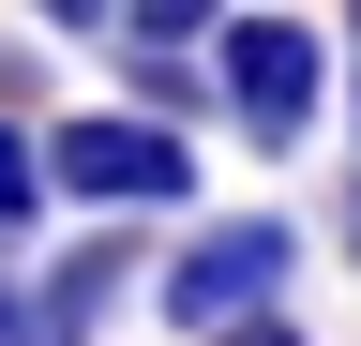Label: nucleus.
Masks as SVG:
<instances>
[{
	"instance_id": "nucleus-3",
	"label": "nucleus",
	"mask_w": 361,
	"mask_h": 346,
	"mask_svg": "<svg viewBox=\"0 0 361 346\" xmlns=\"http://www.w3.org/2000/svg\"><path fill=\"white\" fill-rule=\"evenodd\" d=\"M45 181L106 196V211H166V196H196V151H180L166 121H135V106H75L61 136H45Z\"/></svg>"
},
{
	"instance_id": "nucleus-8",
	"label": "nucleus",
	"mask_w": 361,
	"mask_h": 346,
	"mask_svg": "<svg viewBox=\"0 0 361 346\" xmlns=\"http://www.w3.org/2000/svg\"><path fill=\"white\" fill-rule=\"evenodd\" d=\"M346 75H361V16H346Z\"/></svg>"
},
{
	"instance_id": "nucleus-6",
	"label": "nucleus",
	"mask_w": 361,
	"mask_h": 346,
	"mask_svg": "<svg viewBox=\"0 0 361 346\" xmlns=\"http://www.w3.org/2000/svg\"><path fill=\"white\" fill-rule=\"evenodd\" d=\"M0 346H61L45 331V286H0Z\"/></svg>"
},
{
	"instance_id": "nucleus-5",
	"label": "nucleus",
	"mask_w": 361,
	"mask_h": 346,
	"mask_svg": "<svg viewBox=\"0 0 361 346\" xmlns=\"http://www.w3.org/2000/svg\"><path fill=\"white\" fill-rule=\"evenodd\" d=\"M30 196H45V136H16V121H0V241L30 226Z\"/></svg>"
},
{
	"instance_id": "nucleus-1",
	"label": "nucleus",
	"mask_w": 361,
	"mask_h": 346,
	"mask_svg": "<svg viewBox=\"0 0 361 346\" xmlns=\"http://www.w3.org/2000/svg\"><path fill=\"white\" fill-rule=\"evenodd\" d=\"M301 271V241L271 226V211H226V226H196L151 271V316L180 331V346H226V331H271V286Z\"/></svg>"
},
{
	"instance_id": "nucleus-7",
	"label": "nucleus",
	"mask_w": 361,
	"mask_h": 346,
	"mask_svg": "<svg viewBox=\"0 0 361 346\" xmlns=\"http://www.w3.org/2000/svg\"><path fill=\"white\" fill-rule=\"evenodd\" d=\"M226 346H286V316H271V331H226Z\"/></svg>"
},
{
	"instance_id": "nucleus-4",
	"label": "nucleus",
	"mask_w": 361,
	"mask_h": 346,
	"mask_svg": "<svg viewBox=\"0 0 361 346\" xmlns=\"http://www.w3.org/2000/svg\"><path fill=\"white\" fill-rule=\"evenodd\" d=\"M30 286H45V331H61V346H90V331L121 316V286H135V256H121V241H75L61 271H30Z\"/></svg>"
},
{
	"instance_id": "nucleus-2",
	"label": "nucleus",
	"mask_w": 361,
	"mask_h": 346,
	"mask_svg": "<svg viewBox=\"0 0 361 346\" xmlns=\"http://www.w3.org/2000/svg\"><path fill=\"white\" fill-rule=\"evenodd\" d=\"M226 106H241L256 151H316V106H331V61H316L301 16H226Z\"/></svg>"
}]
</instances>
